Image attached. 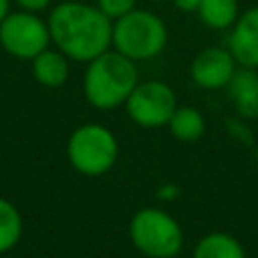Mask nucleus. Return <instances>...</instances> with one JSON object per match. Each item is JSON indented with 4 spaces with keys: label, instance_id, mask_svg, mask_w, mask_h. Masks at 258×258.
Masks as SVG:
<instances>
[{
    "label": "nucleus",
    "instance_id": "17",
    "mask_svg": "<svg viewBox=\"0 0 258 258\" xmlns=\"http://www.w3.org/2000/svg\"><path fill=\"white\" fill-rule=\"evenodd\" d=\"M14 4L20 10H28V12H44L52 6V0H14Z\"/></svg>",
    "mask_w": 258,
    "mask_h": 258
},
{
    "label": "nucleus",
    "instance_id": "3",
    "mask_svg": "<svg viewBox=\"0 0 258 258\" xmlns=\"http://www.w3.org/2000/svg\"><path fill=\"white\" fill-rule=\"evenodd\" d=\"M169 40L165 20L145 8H133L131 12L113 20L111 48L123 56L143 62L159 56Z\"/></svg>",
    "mask_w": 258,
    "mask_h": 258
},
{
    "label": "nucleus",
    "instance_id": "7",
    "mask_svg": "<svg viewBox=\"0 0 258 258\" xmlns=\"http://www.w3.org/2000/svg\"><path fill=\"white\" fill-rule=\"evenodd\" d=\"M123 107L127 111V117L135 125L143 129H157L167 125L177 107V97L167 83L147 79L135 85Z\"/></svg>",
    "mask_w": 258,
    "mask_h": 258
},
{
    "label": "nucleus",
    "instance_id": "15",
    "mask_svg": "<svg viewBox=\"0 0 258 258\" xmlns=\"http://www.w3.org/2000/svg\"><path fill=\"white\" fill-rule=\"evenodd\" d=\"M22 236V216L14 204L0 198V254L18 244Z\"/></svg>",
    "mask_w": 258,
    "mask_h": 258
},
{
    "label": "nucleus",
    "instance_id": "9",
    "mask_svg": "<svg viewBox=\"0 0 258 258\" xmlns=\"http://www.w3.org/2000/svg\"><path fill=\"white\" fill-rule=\"evenodd\" d=\"M226 46L238 67L258 69V6H250L240 12L228 30Z\"/></svg>",
    "mask_w": 258,
    "mask_h": 258
},
{
    "label": "nucleus",
    "instance_id": "1",
    "mask_svg": "<svg viewBox=\"0 0 258 258\" xmlns=\"http://www.w3.org/2000/svg\"><path fill=\"white\" fill-rule=\"evenodd\" d=\"M50 42L75 62H89L111 48L113 20L97 4L62 0L48 8Z\"/></svg>",
    "mask_w": 258,
    "mask_h": 258
},
{
    "label": "nucleus",
    "instance_id": "12",
    "mask_svg": "<svg viewBox=\"0 0 258 258\" xmlns=\"http://www.w3.org/2000/svg\"><path fill=\"white\" fill-rule=\"evenodd\" d=\"M194 258H246L242 242L228 232H210L194 246Z\"/></svg>",
    "mask_w": 258,
    "mask_h": 258
},
{
    "label": "nucleus",
    "instance_id": "19",
    "mask_svg": "<svg viewBox=\"0 0 258 258\" xmlns=\"http://www.w3.org/2000/svg\"><path fill=\"white\" fill-rule=\"evenodd\" d=\"M8 12H10V0H0V22L4 20Z\"/></svg>",
    "mask_w": 258,
    "mask_h": 258
},
{
    "label": "nucleus",
    "instance_id": "16",
    "mask_svg": "<svg viewBox=\"0 0 258 258\" xmlns=\"http://www.w3.org/2000/svg\"><path fill=\"white\" fill-rule=\"evenodd\" d=\"M137 2L139 0H95L97 8L107 14L111 20H117L119 16L131 12L133 8H137Z\"/></svg>",
    "mask_w": 258,
    "mask_h": 258
},
{
    "label": "nucleus",
    "instance_id": "2",
    "mask_svg": "<svg viewBox=\"0 0 258 258\" xmlns=\"http://www.w3.org/2000/svg\"><path fill=\"white\" fill-rule=\"evenodd\" d=\"M137 83V62L123 56L115 48H109L87 62L83 75V95L93 109L111 111L125 105Z\"/></svg>",
    "mask_w": 258,
    "mask_h": 258
},
{
    "label": "nucleus",
    "instance_id": "6",
    "mask_svg": "<svg viewBox=\"0 0 258 258\" xmlns=\"http://www.w3.org/2000/svg\"><path fill=\"white\" fill-rule=\"evenodd\" d=\"M48 44V24L38 12L10 10L0 22V46L14 58L32 60Z\"/></svg>",
    "mask_w": 258,
    "mask_h": 258
},
{
    "label": "nucleus",
    "instance_id": "21",
    "mask_svg": "<svg viewBox=\"0 0 258 258\" xmlns=\"http://www.w3.org/2000/svg\"><path fill=\"white\" fill-rule=\"evenodd\" d=\"M256 119H258V115H256Z\"/></svg>",
    "mask_w": 258,
    "mask_h": 258
},
{
    "label": "nucleus",
    "instance_id": "20",
    "mask_svg": "<svg viewBox=\"0 0 258 258\" xmlns=\"http://www.w3.org/2000/svg\"><path fill=\"white\" fill-rule=\"evenodd\" d=\"M151 2H161V0H151Z\"/></svg>",
    "mask_w": 258,
    "mask_h": 258
},
{
    "label": "nucleus",
    "instance_id": "8",
    "mask_svg": "<svg viewBox=\"0 0 258 258\" xmlns=\"http://www.w3.org/2000/svg\"><path fill=\"white\" fill-rule=\"evenodd\" d=\"M236 69L238 62L228 46H206L191 58L189 75L198 87L206 91H218L226 89Z\"/></svg>",
    "mask_w": 258,
    "mask_h": 258
},
{
    "label": "nucleus",
    "instance_id": "4",
    "mask_svg": "<svg viewBox=\"0 0 258 258\" xmlns=\"http://www.w3.org/2000/svg\"><path fill=\"white\" fill-rule=\"evenodd\" d=\"M127 234L133 246L147 258H177L183 248L179 222L155 206L137 210L129 220Z\"/></svg>",
    "mask_w": 258,
    "mask_h": 258
},
{
    "label": "nucleus",
    "instance_id": "10",
    "mask_svg": "<svg viewBox=\"0 0 258 258\" xmlns=\"http://www.w3.org/2000/svg\"><path fill=\"white\" fill-rule=\"evenodd\" d=\"M234 111L242 119H256L258 115V69L238 67L226 85Z\"/></svg>",
    "mask_w": 258,
    "mask_h": 258
},
{
    "label": "nucleus",
    "instance_id": "18",
    "mask_svg": "<svg viewBox=\"0 0 258 258\" xmlns=\"http://www.w3.org/2000/svg\"><path fill=\"white\" fill-rule=\"evenodd\" d=\"M173 6L179 10V12H185V14H196L198 8H200V2L202 0H171Z\"/></svg>",
    "mask_w": 258,
    "mask_h": 258
},
{
    "label": "nucleus",
    "instance_id": "11",
    "mask_svg": "<svg viewBox=\"0 0 258 258\" xmlns=\"http://www.w3.org/2000/svg\"><path fill=\"white\" fill-rule=\"evenodd\" d=\"M30 71L32 77L38 85L56 89L62 87L69 81L71 75V58L60 52L56 46L54 48H44L30 60Z\"/></svg>",
    "mask_w": 258,
    "mask_h": 258
},
{
    "label": "nucleus",
    "instance_id": "14",
    "mask_svg": "<svg viewBox=\"0 0 258 258\" xmlns=\"http://www.w3.org/2000/svg\"><path fill=\"white\" fill-rule=\"evenodd\" d=\"M240 12L238 0H202L196 14L200 22L212 30H230Z\"/></svg>",
    "mask_w": 258,
    "mask_h": 258
},
{
    "label": "nucleus",
    "instance_id": "13",
    "mask_svg": "<svg viewBox=\"0 0 258 258\" xmlns=\"http://www.w3.org/2000/svg\"><path fill=\"white\" fill-rule=\"evenodd\" d=\"M167 129L177 141H198L206 133V117L196 107L177 105L167 121Z\"/></svg>",
    "mask_w": 258,
    "mask_h": 258
},
{
    "label": "nucleus",
    "instance_id": "5",
    "mask_svg": "<svg viewBox=\"0 0 258 258\" xmlns=\"http://www.w3.org/2000/svg\"><path fill=\"white\" fill-rule=\"evenodd\" d=\"M67 157L79 173L99 177L117 163L119 141L109 127L101 123H83L67 141Z\"/></svg>",
    "mask_w": 258,
    "mask_h": 258
}]
</instances>
